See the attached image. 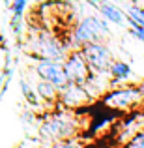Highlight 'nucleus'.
Here are the masks:
<instances>
[{
	"instance_id": "1",
	"label": "nucleus",
	"mask_w": 144,
	"mask_h": 148,
	"mask_svg": "<svg viewBox=\"0 0 144 148\" xmlns=\"http://www.w3.org/2000/svg\"><path fill=\"white\" fill-rule=\"evenodd\" d=\"M40 127L38 133L43 143H60L73 141V139H86L88 133V116L84 109L73 111L66 107L45 109L40 116Z\"/></svg>"
},
{
	"instance_id": "2",
	"label": "nucleus",
	"mask_w": 144,
	"mask_h": 148,
	"mask_svg": "<svg viewBox=\"0 0 144 148\" xmlns=\"http://www.w3.org/2000/svg\"><path fill=\"white\" fill-rule=\"evenodd\" d=\"M25 49L28 53V56H32L36 62L40 60L64 62L66 56L71 53V49H69L68 41L64 38H60L54 32H49V30L36 28V26H28Z\"/></svg>"
},
{
	"instance_id": "3",
	"label": "nucleus",
	"mask_w": 144,
	"mask_h": 148,
	"mask_svg": "<svg viewBox=\"0 0 144 148\" xmlns=\"http://www.w3.org/2000/svg\"><path fill=\"white\" fill-rule=\"evenodd\" d=\"M96 103L107 109V111L116 112V114L139 112L141 109H144V88L142 84H135V83L111 86Z\"/></svg>"
},
{
	"instance_id": "4",
	"label": "nucleus",
	"mask_w": 144,
	"mask_h": 148,
	"mask_svg": "<svg viewBox=\"0 0 144 148\" xmlns=\"http://www.w3.org/2000/svg\"><path fill=\"white\" fill-rule=\"evenodd\" d=\"M109 38V21L97 15H86L79 19L71 36H69V49H83L90 43H99Z\"/></svg>"
},
{
	"instance_id": "5",
	"label": "nucleus",
	"mask_w": 144,
	"mask_h": 148,
	"mask_svg": "<svg viewBox=\"0 0 144 148\" xmlns=\"http://www.w3.org/2000/svg\"><path fill=\"white\" fill-rule=\"evenodd\" d=\"M81 51H83V54H84V58H86L94 75H109L112 64L116 62V58L112 54L111 47L107 45V41L90 43L86 47H83Z\"/></svg>"
},
{
	"instance_id": "6",
	"label": "nucleus",
	"mask_w": 144,
	"mask_h": 148,
	"mask_svg": "<svg viewBox=\"0 0 144 148\" xmlns=\"http://www.w3.org/2000/svg\"><path fill=\"white\" fill-rule=\"evenodd\" d=\"M64 69H66V77L68 83L71 84H79V86H86L90 83V79L94 77L90 66H88L86 58H84L83 51L75 49L66 56L64 60Z\"/></svg>"
},
{
	"instance_id": "7",
	"label": "nucleus",
	"mask_w": 144,
	"mask_h": 148,
	"mask_svg": "<svg viewBox=\"0 0 144 148\" xmlns=\"http://www.w3.org/2000/svg\"><path fill=\"white\" fill-rule=\"evenodd\" d=\"M94 103H96V98L90 94V90L86 86L68 83L64 88H60V107L81 111V109L92 107Z\"/></svg>"
},
{
	"instance_id": "8",
	"label": "nucleus",
	"mask_w": 144,
	"mask_h": 148,
	"mask_svg": "<svg viewBox=\"0 0 144 148\" xmlns=\"http://www.w3.org/2000/svg\"><path fill=\"white\" fill-rule=\"evenodd\" d=\"M36 75L40 81H47L53 83L54 86L64 88L68 84V77H66V69H64V62H56V60H40L34 66Z\"/></svg>"
},
{
	"instance_id": "9",
	"label": "nucleus",
	"mask_w": 144,
	"mask_h": 148,
	"mask_svg": "<svg viewBox=\"0 0 144 148\" xmlns=\"http://www.w3.org/2000/svg\"><path fill=\"white\" fill-rule=\"evenodd\" d=\"M36 92H38V96H40V99L47 105V109L60 107V88L54 86L53 83H47V81H38Z\"/></svg>"
},
{
	"instance_id": "10",
	"label": "nucleus",
	"mask_w": 144,
	"mask_h": 148,
	"mask_svg": "<svg viewBox=\"0 0 144 148\" xmlns=\"http://www.w3.org/2000/svg\"><path fill=\"white\" fill-rule=\"evenodd\" d=\"M133 75V69L127 64L126 60H116L112 64L111 71H109V81H111V86H116V84H126L127 81Z\"/></svg>"
},
{
	"instance_id": "11",
	"label": "nucleus",
	"mask_w": 144,
	"mask_h": 148,
	"mask_svg": "<svg viewBox=\"0 0 144 148\" xmlns=\"http://www.w3.org/2000/svg\"><path fill=\"white\" fill-rule=\"evenodd\" d=\"M97 11H99V15H103L105 21L112 23V25H124V23H126V15H124L122 10H120L116 4H112L111 0H103Z\"/></svg>"
},
{
	"instance_id": "12",
	"label": "nucleus",
	"mask_w": 144,
	"mask_h": 148,
	"mask_svg": "<svg viewBox=\"0 0 144 148\" xmlns=\"http://www.w3.org/2000/svg\"><path fill=\"white\" fill-rule=\"evenodd\" d=\"M25 8H26V0H11V26L13 32L19 34L21 30V21L25 17Z\"/></svg>"
},
{
	"instance_id": "13",
	"label": "nucleus",
	"mask_w": 144,
	"mask_h": 148,
	"mask_svg": "<svg viewBox=\"0 0 144 148\" xmlns=\"http://www.w3.org/2000/svg\"><path fill=\"white\" fill-rule=\"evenodd\" d=\"M19 86H21V94L25 96V99L28 101L30 107H40V105H41V99H40V96H38L36 88L28 84V81L23 79L21 83H19Z\"/></svg>"
},
{
	"instance_id": "14",
	"label": "nucleus",
	"mask_w": 144,
	"mask_h": 148,
	"mask_svg": "<svg viewBox=\"0 0 144 148\" xmlns=\"http://www.w3.org/2000/svg\"><path fill=\"white\" fill-rule=\"evenodd\" d=\"M45 148H90L84 139H73V141H60V143H51L45 145Z\"/></svg>"
},
{
	"instance_id": "15",
	"label": "nucleus",
	"mask_w": 144,
	"mask_h": 148,
	"mask_svg": "<svg viewBox=\"0 0 144 148\" xmlns=\"http://www.w3.org/2000/svg\"><path fill=\"white\" fill-rule=\"evenodd\" d=\"M120 148H144V127H141L137 133H133L127 139V143H124Z\"/></svg>"
},
{
	"instance_id": "16",
	"label": "nucleus",
	"mask_w": 144,
	"mask_h": 148,
	"mask_svg": "<svg viewBox=\"0 0 144 148\" xmlns=\"http://www.w3.org/2000/svg\"><path fill=\"white\" fill-rule=\"evenodd\" d=\"M127 15H129L131 19H135V21L144 28V8H141V6H129V8H127Z\"/></svg>"
},
{
	"instance_id": "17",
	"label": "nucleus",
	"mask_w": 144,
	"mask_h": 148,
	"mask_svg": "<svg viewBox=\"0 0 144 148\" xmlns=\"http://www.w3.org/2000/svg\"><path fill=\"white\" fill-rule=\"evenodd\" d=\"M84 2H86L88 6H92V8H96V10H99V6H101V2H103V0H84Z\"/></svg>"
},
{
	"instance_id": "18",
	"label": "nucleus",
	"mask_w": 144,
	"mask_h": 148,
	"mask_svg": "<svg viewBox=\"0 0 144 148\" xmlns=\"http://www.w3.org/2000/svg\"><path fill=\"white\" fill-rule=\"evenodd\" d=\"M38 2H45V0H38Z\"/></svg>"
}]
</instances>
